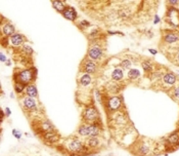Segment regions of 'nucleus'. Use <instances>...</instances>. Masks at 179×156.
<instances>
[{"mask_svg": "<svg viewBox=\"0 0 179 156\" xmlns=\"http://www.w3.org/2000/svg\"><path fill=\"white\" fill-rule=\"evenodd\" d=\"M57 151L62 156H86L94 153V152L86 146L84 141L76 136L67 137L66 139L55 145Z\"/></svg>", "mask_w": 179, "mask_h": 156, "instance_id": "1", "label": "nucleus"}, {"mask_svg": "<svg viewBox=\"0 0 179 156\" xmlns=\"http://www.w3.org/2000/svg\"><path fill=\"white\" fill-rule=\"evenodd\" d=\"M5 156H62L50 149L35 144H22L13 147Z\"/></svg>", "mask_w": 179, "mask_h": 156, "instance_id": "2", "label": "nucleus"}, {"mask_svg": "<svg viewBox=\"0 0 179 156\" xmlns=\"http://www.w3.org/2000/svg\"><path fill=\"white\" fill-rule=\"evenodd\" d=\"M19 103L23 109L24 113L27 115L28 118H29V117L35 118V117L45 114L44 109L41 107L40 103L35 98L29 97V95H20Z\"/></svg>", "mask_w": 179, "mask_h": 156, "instance_id": "3", "label": "nucleus"}, {"mask_svg": "<svg viewBox=\"0 0 179 156\" xmlns=\"http://www.w3.org/2000/svg\"><path fill=\"white\" fill-rule=\"evenodd\" d=\"M37 78V69L35 67L28 69L16 68L13 71V83H22L24 85H29L34 83Z\"/></svg>", "mask_w": 179, "mask_h": 156, "instance_id": "4", "label": "nucleus"}, {"mask_svg": "<svg viewBox=\"0 0 179 156\" xmlns=\"http://www.w3.org/2000/svg\"><path fill=\"white\" fill-rule=\"evenodd\" d=\"M106 38H100L97 40L90 41V46L87 51V58L94 62H101L106 55V45H104Z\"/></svg>", "mask_w": 179, "mask_h": 156, "instance_id": "5", "label": "nucleus"}, {"mask_svg": "<svg viewBox=\"0 0 179 156\" xmlns=\"http://www.w3.org/2000/svg\"><path fill=\"white\" fill-rule=\"evenodd\" d=\"M77 134L80 137L88 138V137H103V124H95V123H82L77 129Z\"/></svg>", "mask_w": 179, "mask_h": 156, "instance_id": "6", "label": "nucleus"}, {"mask_svg": "<svg viewBox=\"0 0 179 156\" xmlns=\"http://www.w3.org/2000/svg\"><path fill=\"white\" fill-rule=\"evenodd\" d=\"M81 121L82 123H95V124H101V119L100 114L98 112V110L93 104L87 105L81 114Z\"/></svg>", "mask_w": 179, "mask_h": 156, "instance_id": "7", "label": "nucleus"}, {"mask_svg": "<svg viewBox=\"0 0 179 156\" xmlns=\"http://www.w3.org/2000/svg\"><path fill=\"white\" fill-rule=\"evenodd\" d=\"M101 103H103L104 110L107 111V114L120 111L123 106V100L121 97L108 95L106 94H103V101H101Z\"/></svg>", "mask_w": 179, "mask_h": 156, "instance_id": "8", "label": "nucleus"}, {"mask_svg": "<svg viewBox=\"0 0 179 156\" xmlns=\"http://www.w3.org/2000/svg\"><path fill=\"white\" fill-rule=\"evenodd\" d=\"M27 43V38L21 33H16L9 38H1V45L3 47H8L9 45L12 48H19Z\"/></svg>", "mask_w": 179, "mask_h": 156, "instance_id": "9", "label": "nucleus"}, {"mask_svg": "<svg viewBox=\"0 0 179 156\" xmlns=\"http://www.w3.org/2000/svg\"><path fill=\"white\" fill-rule=\"evenodd\" d=\"M98 63L92 61L88 58H85L83 59V61L80 64V68L79 71L82 73H87V74H90V75H93L95 74L97 71H98Z\"/></svg>", "mask_w": 179, "mask_h": 156, "instance_id": "10", "label": "nucleus"}, {"mask_svg": "<svg viewBox=\"0 0 179 156\" xmlns=\"http://www.w3.org/2000/svg\"><path fill=\"white\" fill-rule=\"evenodd\" d=\"M165 20L170 26L174 28H179V10L174 6H170L166 12Z\"/></svg>", "mask_w": 179, "mask_h": 156, "instance_id": "11", "label": "nucleus"}, {"mask_svg": "<svg viewBox=\"0 0 179 156\" xmlns=\"http://www.w3.org/2000/svg\"><path fill=\"white\" fill-rule=\"evenodd\" d=\"M1 26H0V31H1V38H9L16 34V28L9 21L5 20L4 17H1Z\"/></svg>", "mask_w": 179, "mask_h": 156, "instance_id": "12", "label": "nucleus"}, {"mask_svg": "<svg viewBox=\"0 0 179 156\" xmlns=\"http://www.w3.org/2000/svg\"><path fill=\"white\" fill-rule=\"evenodd\" d=\"M84 143L89 149L95 152L103 146V139L101 137H88L85 138Z\"/></svg>", "mask_w": 179, "mask_h": 156, "instance_id": "13", "label": "nucleus"}, {"mask_svg": "<svg viewBox=\"0 0 179 156\" xmlns=\"http://www.w3.org/2000/svg\"><path fill=\"white\" fill-rule=\"evenodd\" d=\"M163 40L166 44L171 45V44H175L179 41V33L173 31H167L164 33L163 36Z\"/></svg>", "mask_w": 179, "mask_h": 156, "instance_id": "14", "label": "nucleus"}, {"mask_svg": "<svg viewBox=\"0 0 179 156\" xmlns=\"http://www.w3.org/2000/svg\"><path fill=\"white\" fill-rule=\"evenodd\" d=\"M62 16L67 20L72 21V22H76V21L78 20V13H77L76 9L74 8L73 6H70V5H67V7L64 12H62Z\"/></svg>", "mask_w": 179, "mask_h": 156, "instance_id": "15", "label": "nucleus"}, {"mask_svg": "<svg viewBox=\"0 0 179 156\" xmlns=\"http://www.w3.org/2000/svg\"><path fill=\"white\" fill-rule=\"evenodd\" d=\"M92 84V76L90 74L82 73V75L78 79V86L81 88H87Z\"/></svg>", "mask_w": 179, "mask_h": 156, "instance_id": "16", "label": "nucleus"}, {"mask_svg": "<svg viewBox=\"0 0 179 156\" xmlns=\"http://www.w3.org/2000/svg\"><path fill=\"white\" fill-rule=\"evenodd\" d=\"M122 90V85L117 81H111V82H108L107 86H106V90L107 94H110L112 95H115L119 94Z\"/></svg>", "mask_w": 179, "mask_h": 156, "instance_id": "17", "label": "nucleus"}, {"mask_svg": "<svg viewBox=\"0 0 179 156\" xmlns=\"http://www.w3.org/2000/svg\"><path fill=\"white\" fill-rule=\"evenodd\" d=\"M162 82L164 85H168V86H173L175 82H176V75L172 72H167L164 74V76L162 78Z\"/></svg>", "mask_w": 179, "mask_h": 156, "instance_id": "18", "label": "nucleus"}, {"mask_svg": "<svg viewBox=\"0 0 179 156\" xmlns=\"http://www.w3.org/2000/svg\"><path fill=\"white\" fill-rule=\"evenodd\" d=\"M25 95H29V97H32V98H38V90H37V86L35 83H31L29 85L26 86V90H25Z\"/></svg>", "mask_w": 179, "mask_h": 156, "instance_id": "19", "label": "nucleus"}, {"mask_svg": "<svg viewBox=\"0 0 179 156\" xmlns=\"http://www.w3.org/2000/svg\"><path fill=\"white\" fill-rule=\"evenodd\" d=\"M51 4H52V7L59 13H62V12L66 9L67 5H68L66 4V2L61 1V0H53V1H51Z\"/></svg>", "mask_w": 179, "mask_h": 156, "instance_id": "20", "label": "nucleus"}, {"mask_svg": "<svg viewBox=\"0 0 179 156\" xmlns=\"http://www.w3.org/2000/svg\"><path fill=\"white\" fill-rule=\"evenodd\" d=\"M123 78H124V72H123L122 69L117 68L112 72V79H113L114 81L119 82V81H121Z\"/></svg>", "mask_w": 179, "mask_h": 156, "instance_id": "21", "label": "nucleus"}, {"mask_svg": "<svg viewBox=\"0 0 179 156\" xmlns=\"http://www.w3.org/2000/svg\"><path fill=\"white\" fill-rule=\"evenodd\" d=\"M149 146L147 144L145 143H142V144H140L139 146L137 147V152H138V154L139 155H147L149 153Z\"/></svg>", "mask_w": 179, "mask_h": 156, "instance_id": "22", "label": "nucleus"}, {"mask_svg": "<svg viewBox=\"0 0 179 156\" xmlns=\"http://www.w3.org/2000/svg\"><path fill=\"white\" fill-rule=\"evenodd\" d=\"M141 66L143 70L145 71V72H152V71H154V65L152 64V62L149 61V60H145V61H143L141 63Z\"/></svg>", "mask_w": 179, "mask_h": 156, "instance_id": "23", "label": "nucleus"}, {"mask_svg": "<svg viewBox=\"0 0 179 156\" xmlns=\"http://www.w3.org/2000/svg\"><path fill=\"white\" fill-rule=\"evenodd\" d=\"M140 76V72L138 69H130L128 71V78L131 80L137 79Z\"/></svg>", "mask_w": 179, "mask_h": 156, "instance_id": "24", "label": "nucleus"}, {"mask_svg": "<svg viewBox=\"0 0 179 156\" xmlns=\"http://www.w3.org/2000/svg\"><path fill=\"white\" fill-rule=\"evenodd\" d=\"M167 141H168V143L171 144V145L178 144L179 143V134L178 133H174V134H170Z\"/></svg>", "mask_w": 179, "mask_h": 156, "instance_id": "25", "label": "nucleus"}, {"mask_svg": "<svg viewBox=\"0 0 179 156\" xmlns=\"http://www.w3.org/2000/svg\"><path fill=\"white\" fill-rule=\"evenodd\" d=\"M13 87H15L16 93L19 95L25 93V90H26V85H24L22 83H13Z\"/></svg>", "mask_w": 179, "mask_h": 156, "instance_id": "26", "label": "nucleus"}, {"mask_svg": "<svg viewBox=\"0 0 179 156\" xmlns=\"http://www.w3.org/2000/svg\"><path fill=\"white\" fill-rule=\"evenodd\" d=\"M77 26H78L82 31H85V29H88V28H90L91 24L86 20H81L80 22L77 23Z\"/></svg>", "mask_w": 179, "mask_h": 156, "instance_id": "27", "label": "nucleus"}, {"mask_svg": "<svg viewBox=\"0 0 179 156\" xmlns=\"http://www.w3.org/2000/svg\"><path fill=\"white\" fill-rule=\"evenodd\" d=\"M20 49H21V51H22L23 52H25V54H27V55H29V56H32L33 52H34L33 48L31 47L28 43H25L23 46H21Z\"/></svg>", "mask_w": 179, "mask_h": 156, "instance_id": "28", "label": "nucleus"}, {"mask_svg": "<svg viewBox=\"0 0 179 156\" xmlns=\"http://www.w3.org/2000/svg\"><path fill=\"white\" fill-rule=\"evenodd\" d=\"M172 97L174 98L175 101L179 102V84H177V85L172 90Z\"/></svg>", "mask_w": 179, "mask_h": 156, "instance_id": "29", "label": "nucleus"}, {"mask_svg": "<svg viewBox=\"0 0 179 156\" xmlns=\"http://www.w3.org/2000/svg\"><path fill=\"white\" fill-rule=\"evenodd\" d=\"M120 67H122V68H124V69H128V68H130V67H131V62L129 61L128 59H124V60H122L121 63H120Z\"/></svg>", "mask_w": 179, "mask_h": 156, "instance_id": "30", "label": "nucleus"}, {"mask_svg": "<svg viewBox=\"0 0 179 156\" xmlns=\"http://www.w3.org/2000/svg\"><path fill=\"white\" fill-rule=\"evenodd\" d=\"M12 136L17 140L22 139V133H21L20 130H17V129H12Z\"/></svg>", "mask_w": 179, "mask_h": 156, "instance_id": "31", "label": "nucleus"}, {"mask_svg": "<svg viewBox=\"0 0 179 156\" xmlns=\"http://www.w3.org/2000/svg\"><path fill=\"white\" fill-rule=\"evenodd\" d=\"M7 60H8V59L6 58V56L3 54V52H1V54H0V61H1L2 63H3V62L6 63V61H7Z\"/></svg>", "mask_w": 179, "mask_h": 156, "instance_id": "32", "label": "nucleus"}, {"mask_svg": "<svg viewBox=\"0 0 179 156\" xmlns=\"http://www.w3.org/2000/svg\"><path fill=\"white\" fill-rule=\"evenodd\" d=\"M5 115H6V117H9L11 115V111H10V109L8 107L5 108Z\"/></svg>", "mask_w": 179, "mask_h": 156, "instance_id": "33", "label": "nucleus"}, {"mask_svg": "<svg viewBox=\"0 0 179 156\" xmlns=\"http://www.w3.org/2000/svg\"><path fill=\"white\" fill-rule=\"evenodd\" d=\"M178 3H179L178 0H170V1H169V4H170L171 6H172V5H177Z\"/></svg>", "mask_w": 179, "mask_h": 156, "instance_id": "34", "label": "nucleus"}, {"mask_svg": "<svg viewBox=\"0 0 179 156\" xmlns=\"http://www.w3.org/2000/svg\"><path fill=\"white\" fill-rule=\"evenodd\" d=\"M159 22H160V17H159V16H157V15H156L155 20H154V23H155V24H158Z\"/></svg>", "mask_w": 179, "mask_h": 156, "instance_id": "35", "label": "nucleus"}, {"mask_svg": "<svg viewBox=\"0 0 179 156\" xmlns=\"http://www.w3.org/2000/svg\"><path fill=\"white\" fill-rule=\"evenodd\" d=\"M0 113H1V123L3 122V119H4V117L6 116L5 114H4V112H3V110H1V111H0Z\"/></svg>", "mask_w": 179, "mask_h": 156, "instance_id": "36", "label": "nucleus"}, {"mask_svg": "<svg viewBox=\"0 0 179 156\" xmlns=\"http://www.w3.org/2000/svg\"><path fill=\"white\" fill-rule=\"evenodd\" d=\"M149 52H150V54H152V55H156L157 52H158V51H156V49H153V48H149Z\"/></svg>", "mask_w": 179, "mask_h": 156, "instance_id": "37", "label": "nucleus"}, {"mask_svg": "<svg viewBox=\"0 0 179 156\" xmlns=\"http://www.w3.org/2000/svg\"><path fill=\"white\" fill-rule=\"evenodd\" d=\"M5 64H6V65H8V66H10V65H11V62H10V61H9V60H7V61H6V63H5Z\"/></svg>", "mask_w": 179, "mask_h": 156, "instance_id": "38", "label": "nucleus"}, {"mask_svg": "<svg viewBox=\"0 0 179 156\" xmlns=\"http://www.w3.org/2000/svg\"><path fill=\"white\" fill-rule=\"evenodd\" d=\"M176 59H177V61L179 62V52H178V54H177V56H176Z\"/></svg>", "mask_w": 179, "mask_h": 156, "instance_id": "39", "label": "nucleus"}, {"mask_svg": "<svg viewBox=\"0 0 179 156\" xmlns=\"http://www.w3.org/2000/svg\"><path fill=\"white\" fill-rule=\"evenodd\" d=\"M89 156H95V155H89Z\"/></svg>", "mask_w": 179, "mask_h": 156, "instance_id": "40", "label": "nucleus"}, {"mask_svg": "<svg viewBox=\"0 0 179 156\" xmlns=\"http://www.w3.org/2000/svg\"><path fill=\"white\" fill-rule=\"evenodd\" d=\"M178 74H179V71H178Z\"/></svg>", "mask_w": 179, "mask_h": 156, "instance_id": "41", "label": "nucleus"}]
</instances>
